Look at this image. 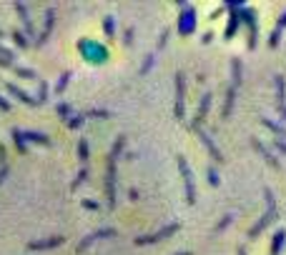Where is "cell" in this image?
<instances>
[{
	"mask_svg": "<svg viewBox=\"0 0 286 255\" xmlns=\"http://www.w3.org/2000/svg\"><path fill=\"white\" fill-rule=\"evenodd\" d=\"M123 145H126V138L118 135V140L113 143V150L108 155V163H106V198H108V208L111 210L116 208V160H118Z\"/></svg>",
	"mask_w": 286,
	"mask_h": 255,
	"instance_id": "6da1fadb",
	"label": "cell"
},
{
	"mask_svg": "<svg viewBox=\"0 0 286 255\" xmlns=\"http://www.w3.org/2000/svg\"><path fill=\"white\" fill-rule=\"evenodd\" d=\"M78 50H80V55H83L88 63H103V60L108 58V50H106L101 43H96V40H80V43H78Z\"/></svg>",
	"mask_w": 286,
	"mask_h": 255,
	"instance_id": "7a4b0ae2",
	"label": "cell"
},
{
	"mask_svg": "<svg viewBox=\"0 0 286 255\" xmlns=\"http://www.w3.org/2000/svg\"><path fill=\"white\" fill-rule=\"evenodd\" d=\"M178 170H181V175H183V185H186V203H188V205H194V203H196L194 170L188 168V163H186V158H183V155H178Z\"/></svg>",
	"mask_w": 286,
	"mask_h": 255,
	"instance_id": "3957f363",
	"label": "cell"
},
{
	"mask_svg": "<svg viewBox=\"0 0 286 255\" xmlns=\"http://www.w3.org/2000/svg\"><path fill=\"white\" fill-rule=\"evenodd\" d=\"M194 30H196V8L186 5L183 13L178 15V33L181 35H191Z\"/></svg>",
	"mask_w": 286,
	"mask_h": 255,
	"instance_id": "277c9868",
	"label": "cell"
},
{
	"mask_svg": "<svg viewBox=\"0 0 286 255\" xmlns=\"http://www.w3.org/2000/svg\"><path fill=\"white\" fill-rule=\"evenodd\" d=\"M116 235V228H98V230H93L90 235H85L80 243H78V253H85L96 240H106V238H113Z\"/></svg>",
	"mask_w": 286,
	"mask_h": 255,
	"instance_id": "5b68a950",
	"label": "cell"
},
{
	"mask_svg": "<svg viewBox=\"0 0 286 255\" xmlns=\"http://www.w3.org/2000/svg\"><path fill=\"white\" fill-rule=\"evenodd\" d=\"M13 8H15V13H18V18H20V23H23V33H25V38L30 40L33 38V43H35V28H33V20H30V13H28V5L25 3H13Z\"/></svg>",
	"mask_w": 286,
	"mask_h": 255,
	"instance_id": "8992f818",
	"label": "cell"
},
{
	"mask_svg": "<svg viewBox=\"0 0 286 255\" xmlns=\"http://www.w3.org/2000/svg\"><path fill=\"white\" fill-rule=\"evenodd\" d=\"M53 28H56V8H45V23H43L40 35L35 38V45H38V48H43V45L48 43V38H51Z\"/></svg>",
	"mask_w": 286,
	"mask_h": 255,
	"instance_id": "52a82bcc",
	"label": "cell"
},
{
	"mask_svg": "<svg viewBox=\"0 0 286 255\" xmlns=\"http://www.w3.org/2000/svg\"><path fill=\"white\" fill-rule=\"evenodd\" d=\"M183 103H186V75L176 73V120H183Z\"/></svg>",
	"mask_w": 286,
	"mask_h": 255,
	"instance_id": "ba28073f",
	"label": "cell"
},
{
	"mask_svg": "<svg viewBox=\"0 0 286 255\" xmlns=\"http://www.w3.org/2000/svg\"><path fill=\"white\" fill-rule=\"evenodd\" d=\"M3 88L8 90V95L10 98H15V100H20V103H25V105H30V108H38V100L35 98H30L23 88H18L15 83H10V80H3Z\"/></svg>",
	"mask_w": 286,
	"mask_h": 255,
	"instance_id": "9c48e42d",
	"label": "cell"
},
{
	"mask_svg": "<svg viewBox=\"0 0 286 255\" xmlns=\"http://www.w3.org/2000/svg\"><path fill=\"white\" fill-rule=\"evenodd\" d=\"M63 243H66L63 235H51V238H43V240H30L28 243V250L30 253H35V250H53V248H58Z\"/></svg>",
	"mask_w": 286,
	"mask_h": 255,
	"instance_id": "30bf717a",
	"label": "cell"
},
{
	"mask_svg": "<svg viewBox=\"0 0 286 255\" xmlns=\"http://www.w3.org/2000/svg\"><path fill=\"white\" fill-rule=\"evenodd\" d=\"M176 230H178V223H173V225H166V228H161V230H158V233H153V235H143V238H136V245L158 243V240H163V238H171Z\"/></svg>",
	"mask_w": 286,
	"mask_h": 255,
	"instance_id": "8fae6325",
	"label": "cell"
},
{
	"mask_svg": "<svg viewBox=\"0 0 286 255\" xmlns=\"http://www.w3.org/2000/svg\"><path fill=\"white\" fill-rule=\"evenodd\" d=\"M276 95H279V113H281V120L286 123V83L281 75H276Z\"/></svg>",
	"mask_w": 286,
	"mask_h": 255,
	"instance_id": "7c38bea8",
	"label": "cell"
},
{
	"mask_svg": "<svg viewBox=\"0 0 286 255\" xmlns=\"http://www.w3.org/2000/svg\"><path fill=\"white\" fill-rule=\"evenodd\" d=\"M209 108H211V93H206L204 98H201V105H199V113H196V118H194V128H199L204 120H206V113H209Z\"/></svg>",
	"mask_w": 286,
	"mask_h": 255,
	"instance_id": "4fadbf2b",
	"label": "cell"
},
{
	"mask_svg": "<svg viewBox=\"0 0 286 255\" xmlns=\"http://www.w3.org/2000/svg\"><path fill=\"white\" fill-rule=\"evenodd\" d=\"M199 135H201V140H204V145H206V150H209V153H211V158H214L216 163H223V155H221V150H218V148H216L214 138H211V135H209V133H204V130H201V133H199Z\"/></svg>",
	"mask_w": 286,
	"mask_h": 255,
	"instance_id": "5bb4252c",
	"label": "cell"
},
{
	"mask_svg": "<svg viewBox=\"0 0 286 255\" xmlns=\"http://www.w3.org/2000/svg\"><path fill=\"white\" fill-rule=\"evenodd\" d=\"M23 133V138H25V143H38V145H51V138L45 135V133H35V130H20Z\"/></svg>",
	"mask_w": 286,
	"mask_h": 255,
	"instance_id": "9a60e30c",
	"label": "cell"
},
{
	"mask_svg": "<svg viewBox=\"0 0 286 255\" xmlns=\"http://www.w3.org/2000/svg\"><path fill=\"white\" fill-rule=\"evenodd\" d=\"M254 148H256V150L264 155V160H266V163H269L274 170H281V163H279V160H276V158H274V155H271V153H269L264 145H261V140H254Z\"/></svg>",
	"mask_w": 286,
	"mask_h": 255,
	"instance_id": "2e32d148",
	"label": "cell"
},
{
	"mask_svg": "<svg viewBox=\"0 0 286 255\" xmlns=\"http://www.w3.org/2000/svg\"><path fill=\"white\" fill-rule=\"evenodd\" d=\"M10 38H13V43H15V48H18V50L30 48V40L25 38V33H23V30H18V28H15V30L10 33Z\"/></svg>",
	"mask_w": 286,
	"mask_h": 255,
	"instance_id": "e0dca14e",
	"label": "cell"
},
{
	"mask_svg": "<svg viewBox=\"0 0 286 255\" xmlns=\"http://www.w3.org/2000/svg\"><path fill=\"white\" fill-rule=\"evenodd\" d=\"M13 143H15V148H18V153H20V155H28V143H25V138H23L20 128H13Z\"/></svg>",
	"mask_w": 286,
	"mask_h": 255,
	"instance_id": "ac0fdd59",
	"label": "cell"
},
{
	"mask_svg": "<svg viewBox=\"0 0 286 255\" xmlns=\"http://www.w3.org/2000/svg\"><path fill=\"white\" fill-rule=\"evenodd\" d=\"M13 73L18 78H25V80H38V73L33 68H25V65H13Z\"/></svg>",
	"mask_w": 286,
	"mask_h": 255,
	"instance_id": "d6986e66",
	"label": "cell"
},
{
	"mask_svg": "<svg viewBox=\"0 0 286 255\" xmlns=\"http://www.w3.org/2000/svg\"><path fill=\"white\" fill-rule=\"evenodd\" d=\"M48 80H43V78H38V95H35V100H38V105H45L48 103Z\"/></svg>",
	"mask_w": 286,
	"mask_h": 255,
	"instance_id": "ffe728a7",
	"label": "cell"
},
{
	"mask_svg": "<svg viewBox=\"0 0 286 255\" xmlns=\"http://www.w3.org/2000/svg\"><path fill=\"white\" fill-rule=\"evenodd\" d=\"M231 110H233V88L226 90V103H223V110H221V118L228 120L231 118Z\"/></svg>",
	"mask_w": 286,
	"mask_h": 255,
	"instance_id": "44dd1931",
	"label": "cell"
},
{
	"mask_svg": "<svg viewBox=\"0 0 286 255\" xmlns=\"http://www.w3.org/2000/svg\"><path fill=\"white\" fill-rule=\"evenodd\" d=\"M71 70H66V73H63V75H61V78H58V83H56V95H61V93H63V90H66V88H68V83H71Z\"/></svg>",
	"mask_w": 286,
	"mask_h": 255,
	"instance_id": "7402d4cb",
	"label": "cell"
},
{
	"mask_svg": "<svg viewBox=\"0 0 286 255\" xmlns=\"http://www.w3.org/2000/svg\"><path fill=\"white\" fill-rule=\"evenodd\" d=\"M56 113H58V118H63V120H71L73 118V108L68 103H58V105H56Z\"/></svg>",
	"mask_w": 286,
	"mask_h": 255,
	"instance_id": "603a6c76",
	"label": "cell"
},
{
	"mask_svg": "<svg viewBox=\"0 0 286 255\" xmlns=\"http://www.w3.org/2000/svg\"><path fill=\"white\" fill-rule=\"evenodd\" d=\"M236 30H239V15L233 13L231 20H228V25H226V40H231V38L236 35Z\"/></svg>",
	"mask_w": 286,
	"mask_h": 255,
	"instance_id": "cb8c5ba5",
	"label": "cell"
},
{
	"mask_svg": "<svg viewBox=\"0 0 286 255\" xmlns=\"http://www.w3.org/2000/svg\"><path fill=\"white\" fill-rule=\"evenodd\" d=\"M78 160H80L83 165L88 163V140H85V138L78 140Z\"/></svg>",
	"mask_w": 286,
	"mask_h": 255,
	"instance_id": "d4e9b609",
	"label": "cell"
},
{
	"mask_svg": "<svg viewBox=\"0 0 286 255\" xmlns=\"http://www.w3.org/2000/svg\"><path fill=\"white\" fill-rule=\"evenodd\" d=\"M286 240V233L284 230H279L276 235H274V245H271V255H279V250H281V245H284Z\"/></svg>",
	"mask_w": 286,
	"mask_h": 255,
	"instance_id": "484cf974",
	"label": "cell"
},
{
	"mask_svg": "<svg viewBox=\"0 0 286 255\" xmlns=\"http://www.w3.org/2000/svg\"><path fill=\"white\" fill-rule=\"evenodd\" d=\"M206 180H209L214 188H218V185H221V178H218V173H216L214 165H206Z\"/></svg>",
	"mask_w": 286,
	"mask_h": 255,
	"instance_id": "4316f807",
	"label": "cell"
},
{
	"mask_svg": "<svg viewBox=\"0 0 286 255\" xmlns=\"http://www.w3.org/2000/svg\"><path fill=\"white\" fill-rule=\"evenodd\" d=\"M103 30H106V35H108V38H113V35H116V18H113V15H108V18L103 20Z\"/></svg>",
	"mask_w": 286,
	"mask_h": 255,
	"instance_id": "83f0119b",
	"label": "cell"
},
{
	"mask_svg": "<svg viewBox=\"0 0 286 255\" xmlns=\"http://www.w3.org/2000/svg\"><path fill=\"white\" fill-rule=\"evenodd\" d=\"M85 118H98V120H106V118H111V110L93 108V110H88V113H85Z\"/></svg>",
	"mask_w": 286,
	"mask_h": 255,
	"instance_id": "f1b7e54d",
	"label": "cell"
},
{
	"mask_svg": "<svg viewBox=\"0 0 286 255\" xmlns=\"http://www.w3.org/2000/svg\"><path fill=\"white\" fill-rule=\"evenodd\" d=\"M85 178H88V168L83 165V170H80V173L75 175V180H73V183H71V190H78V188H80V185L85 183Z\"/></svg>",
	"mask_w": 286,
	"mask_h": 255,
	"instance_id": "f546056e",
	"label": "cell"
},
{
	"mask_svg": "<svg viewBox=\"0 0 286 255\" xmlns=\"http://www.w3.org/2000/svg\"><path fill=\"white\" fill-rule=\"evenodd\" d=\"M231 68H233V85H231V88L236 90L239 83H241V63H239V60H231Z\"/></svg>",
	"mask_w": 286,
	"mask_h": 255,
	"instance_id": "4dcf8cb0",
	"label": "cell"
},
{
	"mask_svg": "<svg viewBox=\"0 0 286 255\" xmlns=\"http://www.w3.org/2000/svg\"><path fill=\"white\" fill-rule=\"evenodd\" d=\"M261 123H264V125H266V128H271L274 133H279V135H286V128L276 125V123H274V120H269V118H261Z\"/></svg>",
	"mask_w": 286,
	"mask_h": 255,
	"instance_id": "1f68e13d",
	"label": "cell"
},
{
	"mask_svg": "<svg viewBox=\"0 0 286 255\" xmlns=\"http://www.w3.org/2000/svg\"><path fill=\"white\" fill-rule=\"evenodd\" d=\"M83 123H85V115H80V113H78V115H73L71 120H68V128H71V130H78Z\"/></svg>",
	"mask_w": 286,
	"mask_h": 255,
	"instance_id": "d6a6232c",
	"label": "cell"
},
{
	"mask_svg": "<svg viewBox=\"0 0 286 255\" xmlns=\"http://www.w3.org/2000/svg\"><path fill=\"white\" fill-rule=\"evenodd\" d=\"M153 63H156V58H153V55H148V58L143 60V65H141V70H138V73H141V75H146V73L153 68Z\"/></svg>",
	"mask_w": 286,
	"mask_h": 255,
	"instance_id": "836d02e7",
	"label": "cell"
},
{
	"mask_svg": "<svg viewBox=\"0 0 286 255\" xmlns=\"http://www.w3.org/2000/svg\"><path fill=\"white\" fill-rule=\"evenodd\" d=\"M231 223H233V215H231V213H228V215H223V220L216 225V233H221V230H223L226 225H231Z\"/></svg>",
	"mask_w": 286,
	"mask_h": 255,
	"instance_id": "e575fe53",
	"label": "cell"
},
{
	"mask_svg": "<svg viewBox=\"0 0 286 255\" xmlns=\"http://www.w3.org/2000/svg\"><path fill=\"white\" fill-rule=\"evenodd\" d=\"M123 45H133V28H126V33H123Z\"/></svg>",
	"mask_w": 286,
	"mask_h": 255,
	"instance_id": "d590c367",
	"label": "cell"
},
{
	"mask_svg": "<svg viewBox=\"0 0 286 255\" xmlns=\"http://www.w3.org/2000/svg\"><path fill=\"white\" fill-rule=\"evenodd\" d=\"M279 40H281V30L276 28V30H274V35H271V40H269V48H276V45H279Z\"/></svg>",
	"mask_w": 286,
	"mask_h": 255,
	"instance_id": "8d00e7d4",
	"label": "cell"
},
{
	"mask_svg": "<svg viewBox=\"0 0 286 255\" xmlns=\"http://www.w3.org/2000/svg\"><path fill=\"white\" fill-rule=\"evenodd\" d=\"M8 173H10V165L5 163V165H0V185L5 183V178H8Z\"/></svg>",
	"mask_w": 286,
	"mask_h": 255,
	"instance_id": "74e56055",
	"label": "cell"
},
{
	"mask_svg": "<svg viewBox=\"0 0 286 255\" xmlns=\"http://www.w3.org/2000/svg\"><path fill=\"white\" fill-rule=\"evenodd\" d=\"M83 208H85V210H98L101 205H98L96 200H83Z\"/></svg>",
	"mask_w": 286,
	"mask_h": 255,
	"instance_id": "f35d334b",
	"label": "cell"
},
{
	"mask_svg": "<svg viewBox=\"0 0 286 255\" xmlns=\"http://www.w3.org/2000/svg\"><path fill=\"white\" fill-rule=\"evenodd\" d=\"M0 110H3V113H8V110H10V100H5L3 95H0Z\"/></svg>",
	"mask_w": 286,
	"mask_h": 255,
	"instance_id": "ab89813d",
	"label": "cell"
},
{
	"mask_svg": "<svg viewBox=\"0 0 286 255\" xmlns=\"http://www.w3.org/2000/svg\"><path fill=\"white\" fill-rule=\"evenodd\" d=\"M13 60H8V58H0V68H8V70H13Z\"/></svg>",
	"mask_w": 286,
	"mask_h": 255,
	"instance_id": "60d3db41",
	"label": "cell"
},
{
	"mask_svg": "<svg viewBox=\"0 0 286 255\" xmlns=\"http://www.w3.org/2000/svg\"><path fill=\"white\" fill-rule=\"evenodd\" d=\"M166 38H168V30H163V33H161V40H158V50H161V48L166 45Z\"/></svg>",
	"mask_w": 286,
	"mask_h": 255,
	"instance_id": "b9f144b4",
	"label": "cell"
},
{
	"mask_svg": "<svg viewBox=\"0 0 286 255\" xmlns=\"http://www.w3.org/2000/svg\"><path fill=\"white\" fill-rule=\"evenodd\" d=\"M8 163V158H5V148L0 145V165H5Z\"/></svg>",
	"mask_w": 286,
	"mask_h": 255,
	"instance_id": "7bdbcfd3",
	"label": "cell"
},
{
	"mask_svg": "<svg viewBox=\"0 0 286 255\" xmlns=\"http://www.w3.org/2000/svg\"><path fill=\"white\" fill-rule=\"evenodd\" d=\"M276 28H279V30H284V28H286V13H281V20H279V25H276Z\"/></svg>",
	"mask_w": 286,
	"mask_h": 255,
	"instance_id": "ee69618b",
	"label": "cell"
},
{
	"mask_svg": "<svg viewBox=\"0 0 286 255\" xmlns=\"http://www.w3.org/2000/svg\"><path fill=\"white\" fill-rule=\"evenodd\" d=\"M276 148H279V150H281V153L286 155V143H281V140H276Z\"/></svg>",
	"mask_w": 286,
	"mask_h": 255,
	"instance_id": "f6af8a7d",
	"label": "cell"
},
{
	"mask_svg": "<svg viewBox=\"0 0 286 255\" xmlns=\"http://www.w3.org/2000/svg\"><path fill=\"white\" fill-rule=\"evenodd\" d=\"M239 255H246V250H244V248H239Z\"/></svg>",
	"mask_w": 286,
	"mask_h": 255,
	"instance_id": "bcb514c9",
	"label": "cell"
},
{
	"mask_svg": "<svg viewBox=\"0 0 286 255\" xmlns=\"http://www.w3.org/2000/svg\"><path fill=\"white\" fill-rule=\"evenodd\" d=\"M0 38H5V30H3V28H0Z\"/></svg>",
	"mask_w": 286,
	"mask_h": 255,
	"instance_id": "7dc6e473",
	"label": "cell"
},
{
	"mask_svg": "<svg viewBox=\"0 0 286 255\" xmlns=\"http://www.w3.org/2000/svg\"><path fill=\"white\" fill-rule=\"evenodd\" d=\"M176 255H191V253H186V250H183V253H176Z\"/></svg>",
	"mask_w": 286,
	"mask_h": 255,
	"instance_id": "c3c4849f",
	"label": "cell"
}]
</instances>
